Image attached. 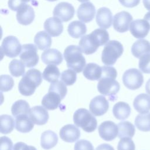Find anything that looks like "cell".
<instances>
[{
    "label": "cell",
    "mask_w": 150,
    "mask_h": 150,
    "mask_svg": "<svg viewBox=\"0 0 150 150\" xmlns=\"http://www.w3.org/2000/svg\"><path fill=\"white\" fill-rule=\"evenodd\" d=\"M138 66L142 72L150 73V53L145 54L139 58Z\"/></svg>",
    "instance_id": "obj_42"
},
{
    "label": "cell",
    "mask_w": 150,
    "mask_h": 150,
    "mask_svg": "<svg viewBox=\"0 0 150 150\" xmlns=\"http://www.w3.org/2000/svg\"><path fill=\"white\" fill-rule=\"evenodd\" d=\"M53 14L54 17L58 18L62 22H67L74 16V8L70 4L62 2L55 6Z\"/></svg>",
    "instance_id": "obj_11"
},
{
    "label": "cell",
    "mask_w": 150,
    "mask_h": 150,
    "mask_svg": "<svg viewBox=\"0 0 150 150\" xmlns=\"http://www.w3.org/2000/svg\"><path fill=\"white\" fill-rule=\"evenodd\" d=\"M42 62L46 64L59 65L63 61L60 52L55 49H49L45 50L41 56Z\"/></svg>",
    "instance_id": "obj_21"
},
{
    "label": "cell",
    "mask_w": 150,
    "mask_h": 150,
    "mask_svg": "<svg viewBox=\"0 0 150 150\" xmlns=\"http://www.w3.org/2000/svg\"><path fill=\"white\" fill-rule=\"evenodd\" d=\"M132 21L130 13L126 11H122L115 14L113 18V27L114 29L120 33L127 32Z\"/></svg>",
    "instance_id": "obj_9"
},
{
    "label": "cell",
    "mask_w": 150,
    "mask_h": 150,
    "mask_svg": "<svg viewBox=\"0 0 150 150\" xmlns=\"http://www.w3.org/2000/svg\"><path fill=\"white\" fill-rule=\"evenodd\" d=\"M24 2L26 3V2H30V1H33V0H22Z\"/></svg>",
    "instance_id": "obj_53"
},
{
    "label": "cell",
    "mask_w": 150,
    "mask_h": 150,
    "mask_svg": "<svg viewBox=\"0 0 150 150\" xmlns=\"http://www.w3.org/2000/svg\"><path fill=\"white\" fill-rule=\"evenodd\" d=\"M64 58L67 66L76 73H80L86 66V59L82 54V50L79 46L70 45L64 51Z\"/></svg>",
    "instance_id": "obj_3"
},
{
    "label": "cell",
    "mask_w": 150,
    "mask_h": 150,
    "mask_svg": "<svg viewBox=\"0 0 150 150\" xmlns=\"http://www.w3.org/2000/svg\"><path fill=\"white\" fill-rule=\"evenodd\" d=\"M121 5L127 8H133L137 6L140 0H118Z\"/></svg>",
    "instance_id": "obj_47"
},
{
    "label": "cell",
    "mask_w": 150,
    "mask_h": 150,
    "mask_svg": "<svg viewBox=\"0 0 150 150\" xmlns=\"http://www.w3.org/2000/svg\"><path fill=\"white\" fill-rule=\"evenodd\" d=\"M133 105L135 110L141 114H145L150 111V96L142 93L134 99Z\"/></svg>",
    "instance_id": "obj_23"
},
{
    "label": "cell",
    "mask_w": 150,
    "mask_h": 150,
    "mask_svg": "<svg viewBox=\"0 0 150 150\" xmlns=\"http://www.w3.org/2000/svg\"><path fill=\"white\" fill-rule=\"evenodd\" d=\"M88 36L91 43L97 49L99 46L106 44L109 40V34L103 28L95 29L88 35Z\"/></svg>",
    "instance_id": "obj_19"
},
{
    "label": "cell",
    "mask_w": 150,
    "mask_h": 150,
    "mask_svg": "<svg viewBox=\"0 0 150 150\" xmlns=\"http://www.w3.org/2000/svg\"><path fill=\"white\" fill-rule=\"evenodd\" d=\"M19 57L26 67L30 68L35 66L39 62L36 46L31 43L22 45Z\"/></svg>",
    "instance_id": "obj_7"
},
{
    "label": "cell",
    "mask_w": 150,
    "mask_h": 150,
    "mask_svg": "<svg viewBox=\"0 0 150 150\" xmlns=\"http://www.w3.org/2000/svg\"><path fill=\"white\" fill-rule=\"evenodd\" d=\"M9 70L12 76L18 77L25 74V64L17 59L12 60L9 65Z\"/></svg>",
    "instance_id": "obj_36"
},
{
    "label": "cell",
    "mask_w": 150,
    "mask_h": 150,
    "mask_svg": "<svg viewBox=\"0 0 150 150\" xmlns=\"http://www.w3.org/2000/svg\"><path fill=\"white\" fill-rule=\"evenodd\" d=\"M124 51L122 44L117 40L108 41L105 45L101 54L102 62L107 66L115 64Z\"/></svg>",
    "instance_id": "obj_5"
},
{
    "label": "cell",
    "mask_w": 150,
    "mask_h": 150,
    "mask_svg": "<svg viewBox=\"0 0 150 150\" xmlns=\"http://www.w3.org/2000/svg\"><path fill=\"white\" fill-rule=\"evenodd\" d=\"M60 75V73L59 69L54 64H49L45 69L42 73L43 79L51 83L57 81Z\"/></svg>",
    "instance_id": "obj_32"
},
{
    "label": "cell",
    "mask_w": 150,
    "mask_h": 150,
    "mask_svg": "<svg viewBox=\"0 0 150 150\" xmlns=\"http://www.w3.org/2000/svg\"><path fill=\"white\" fill-rule=\"evenodd\" d=\"M13 150H37L35 147L31 146V145H28L24 142H19L16 143L13 147Z\"/></svg>",
    "instance_id": "obj_46"
},
{
    "label": "cell",
    "mask_w": 150,
    "mask_h": 150,
    "mask_svg": "<svg viewBox=\"0 0 150 150\" xmlns=\"http://www.w3.org/2000/svg\"><path fill=\"white\" fill-rule=\"evenodd\" d=\"M13 85L14 81L11 76L6 74L0 76V90L1 91L6 92L11 90Z\"/></svg>",
    "instance_id": "obj_40"
},
{
    "label": "cell",
    "mask_w": 150,
    "mask_h": 150,
    "mask_svg": "<svg viewBox=\"0 0 150 150\" xmlns=\"http://www.w3.org/2000/svg\"><path fill=\"white\" fill-rule=\"evenodd\" d=\"M98 134L104 140L110 141L114 139L118 134V126L111 121H105L98 127Z\"/></svg>",
    "instance_id": "obj_10"
},
{
    "label": "cell",
    "mask_w": 150,
    "mask_h": 150,
    "mask_svg": "<svg viewBox=\"0 0 150 150\" xmlns=\"http://www.w3.org/2000/svg\"><path fill=\"white\" fill-rule=\"evenodd\" d=\"M73 121L75 125L81 128L87 132L94 131L97 126V121L94 115L83 108H79L74 112Z\"/></svg>",
    "instance_id": "obj_4"
},
{
    "label": "cell",
    "mask_w": 150,
    "mask_h": 150,
    "mask_svg": "<svg viewBox=\"0 0 150 150\" xmlns=\"http://www.w3.org/2000/svg\"><path fill=\"white\" fill-rule=\"evenodd\" d=\"M58 142L57 134L51 130L44 131L41 135L40 144L42 148L50 149L56 145Z\"/></svg>",
    "instance_id": "obj_26"
},
{
    "label": "cell",
    "mask_w": 150,
    "mask_h": 150,
    "mask_svg": "<svg viewBox=\"0 0 150 150\" xmlns=\"http://www.w3.org/2000/svg\"><path fill=\"white\" fill-rule=\"evenodd\" d=\"M74 150H94L92 144L86 139H80L74 145Z\"/></svg>",
    "instance_id": "obj_43"
},
{
    "label": "cell",
    "mask_w": 150,
    "mask_h": 150,
    "mask_svg": "<svg viewBox=\"0 0 150 150\" xmlns=\"http://www.w3.org/2000/svg\"><path fill=\"white\" fill-rule=\"evenodd\" d=\"M30 107L28 103L25 100H19L15 101L11 107V112L12 115L16 117L22 114H29Z\"/></svg>",
    "instance_id": "obj_33"
},
{
    "label": "cell",
    "mask_w": 150,
    "mask_h": 150,
    "mask_svg": "<svg viewBox=\"0 0 150 150\" xmlns=\"http://www.w3.org/2000/svg\"><path fill=\"white\" fill-rule=\"evenodd\" d=\"M48 91H54L58 93L63 99L67 94V89L66 87V85L62 81L57 80L55 82L51 83Z\"/></svg>",
    "instance_id": "obj_39"
},
{
    "label": "cell",
    "mask_w": 150,
    "mask_h": 150,
    "mask_svg": "<svg viewBox=\"0 0 150 150\" xmlns=\"http://www.w3.org/2000/svg\"><path fill=\"white\" fill-rule=\"evenodd\" d=\"M67 31L70 36L77 39L84 35L87 32V28L84 23L74 21L69 25Z\"/></svg>",
    "instance_id": "obj_29"
},
{
    "label": "cell",
    "mask_w": 150,
    "mask_h": 150,
    "mask_svg": "<svg viewBox=\"0 0 150 150\" xmlns=\"http://www.w3.org/2000/svg\"><path fill=\"white\" fill-rule=\"evenodd\" d=\"M59 135L61 139L66 142H74L79 139L80 131L76 125L67 124L60 130Z\"/></svg>",
    "instance_id": "obj_15"
},
{
    "label": "cell",
    "mask_w": 150,
    "mask_h": 150,
    "mask_svg": "<svg viewBox=\"0 0 150 150\" xmlns=\"http://www.w3.org/2000/svg\"><path fill=\"white\" fill-rule=\"evenodd\" d=\"M42 74L36 69L28 70L22 76L18 84L19 93L24 96L32 95L42 82Z\"/></svg>",
    "instance_id": "obj_2"
},
{
    "label": "cell",
    "mask_w": 150,
    "mask_h": 150,
    "mask_svg": "<svg viewBox=\"0 0 150 150\" xmlns=\"http://www.w3.org/2000/svg\"><path fill=\"white\" fill-rule=\"evenodd\" d=\"M112 112L117 120H124L129 116L131 114V107L128 103L119 101L114 105Z\"/></svg>",
    "instance_id": "obj_27"
},
{
    "label": "cell",
    "mask_w": 150,
    "mask_h": 150,
    "mask_svg": "<svg viewBox=\"0 0 150 150\" xmlns=\"http://www.w3.org/2000/svg\"><path fill=\"white\" fill-rule=\"evenodd\" d=\"M122 82L127 88L132 90H137L142 86L144 76L139 70L135 68L129 69L123 74Z\"/></svg>",
    "instance_id": "obj_6"
},
{
    "label": "cell",
    "mask_w": 150,
    "mask_h": 150,
    "mask_svg": "<svg viewBox=\"0 0 150 150\" xmlns=\"http://www.w3.org/2000/svg\"><path fill=\"white\" fill-rule=\"evenodd\" d=\"M96 150H114V148L108 144H102L98 145Z\"/></svg>",
    "instance_id": "obj_48"
},
{
    "label": "cell",
    "mask_w": 150,
    "mask_h": 150,
    "mask_svg": "<svg viewBox=\"0 0 150 150\" xmlns=\"http://www.w3.org/2000/svg\"><path fill=\"white\" fill-rule=\"evenodd\" d=\"M63 100L61 96L58 93L48 91V93L45 94L42 100V105L48 110H54L59 107L61 100Z\"/></svg>",
    "instance_id": "obj_22"
},
{
    "label": "cell",
    "mask_w": 150,
    "mask_h": 150,
    "mask_svg": "<svg viewBox=\"0 0 150 150\" xmlns=\"http://www.w3.org/2000/svg\"><path fill=\"white\" fill-rule=\"evenodd\" d=\"M118 136L120 138L124 137L132 138L135 134V127L131 122L129 121H124L120 122L118 124Z\"/></svg>",
    "instance_id": "obj_31"
},
{
    "label": "cell",
    "mask_w": 150,
    "mask_h": 150,
    "mask_svg": "<svg viewBox=\"0 0 150 150\" xmlns=\"http://www.w3.org/2000/svg\"><path fill=\"white\" fill-rule=\"evenodd\" d=\"M35 12L29 5L25 4L17 11L16 19L19 23L23 25L30 24L34 20Z\"/></svg>",
    "instance_id": "obj_17"
},
{
    "label": "cell",
    "mask_w": 150,
    "mask_h": 150,
    "mask_svg": "<svg viewBox=\"0 0 150 150\" xmlns=\"http://www.w3.org/2000/svg\"><path fill=\"white\" fill-rule=\"evenodd\" d=\"M44 29L46 32L53 37L59 36L63 30L62 21L56 17L49 18L44 23Z\"/></svg>",
    "instance_id": "obj_18"
},
{
    "label": "cell",
    "mask_w": 150,
    "mask_h": 150,
    "mask_svg": "<svg viewBox=\"0 0 150 150\" xmlns=\"http://www.w3.org/2000/svg\"><path fill=\"white\" fill-rule=\"evenodd\" d=\"M118 150H135V146L134 141L131 138H121L118 144Z\"/></svg>",
    "instance_id": "obj_41"
},
{
    "label": "cell",
    "mask_w": 150,
    "mask_h": 150,
    "mask_svg": "<svg viewBox=\"0 0 150 150\" xmlns=\"http://www.w3.org/2000/svg\"><path fill=\"white\" fill-rule=\"evenodd\" d=\"M144 19L148 22V23H149V26H150V12H149L145 14V15L144 16Z\"/></svg>",
    "instance_id": "obj_51"
},
{
    "label": "cell",
    "mask_w": 150,
    "mask_h": 150,
    "mask_svg": "<svg viewBox=\"0 0 150 150\" xmlns=\"http://www.w3.org/2000/svg\"><path fill=\"white\" fill-rule=\"evenodd\" d=\"M96 22L101 28H109L112 22V15L111 11L105 7H102L98 9L96 14Z\"/></svg>",
    "instance_id": "obj_20"
},
{
    "label": "cell",
    "mask_w": 150,
    "mask_h": 150,
    "mask_svg": "<svg viewBox=\"0 0 150 150\" xmlns=\"http://www.w3.org/2000/svg\"><path fill=\"white\" fill-rule=\"evenodd\" d=\"M109 108L108 101L103 96H97L93 98L89 104L90 112L94 116H101L105 114Z\"/></svg>",
    "instance_id": "obj_12"
},
{
    "label": "cell",
    "mask_w": 150,
    "mask_h": 150,
    "mask_svg": "<svg viewBox=\"0 0 150 150\" xmlns=\"http://www.w3.org/2000/svg\"><path fill=\"white\" fill-rule=\"evenodd\" d=\"M84 76L90 80H98L102 74V67L93 63H88L83 70Z\"/></svg>",
    "instance_id": "obj_28"
},
{
    "label": "cell",
    "mask_w": 150,
    "mask_h": 150,
    "mask_svg": "<svg viewBox=\"0 0 150 150\" xmlns=\"http://www.w3.org/2000/svg\"><path fill=\"white\" fill-rule=\"evenodd\" d=\"M95 14V6L90 2H84L81 4L77 12L78 18L85 23H88L94 19Z\"/></svg>",
    "instance_id": "obj_16"
},
{
    "label": "cell",
    "mask_w": 150,
    "mask_h": 150,
    "mask_svg": "<svg viewBox=\"0 0 150 150\" xmlns=\"http://www.w3.org/2000/svg\"><path fill=\"white\" fill-rule=\"evenodd\" d=\"M22 46L17 38L13 36H8L4 39L1 50L4 55L13 58L17 57L21 53Z\"/></svg>",
    "instance_id": "obj_8"
},
{
    "label": "cell",
    "mask_w": 150,
    "mask_h": 150,
    "mask_svg": "<svg viewBox=\"0 0 150 150\" xmlns=\"http://www.w3.org/2000/svg\"><path fill=\"white\" fill-rule=\"evenodd\" d=\"M149 29V25L145 19L135 20L131 23L129 26L131 33L137 39L145 38L148 35Z\"/></svg>",
    "instance_id": "obj_13"
},
{
    "label": "cell",
    "mask_w": 150,
    "mask_h": 150,
    "mask_svg": "<svg viewBox=\"0 0 150 150\" xmlns=\"http://www.w3.org/2000/svg\"><path fill=\"white\" fill-rule=\"evenodd\" d=\"M60 78L66 86L73 85L77 79L76 72L71 69H67L62 73Z\"/></svg>",
    "instance_id": "obj_38"
},
{
    "label": "cell",
    "mask_w": 150,
    "mask_h": 150,
    "mask_svg": "<svg viewBox=\"0 0 150 150\" xmlns=\"http://www.w3.org/2000/svg\"><path fill=\"white\" fill-rule=\"evenodd\" d=\"M13 148V143L10 138L7 137H1L0 150H12Z\"/></svg>",
    "instance_id": "obj_44"
},
{
    "label": "cell",
    "mask_w": 150,
    "mask_h": 150,
    "mask_svg": "<svg viewBox=\"0 0 150 150\" xmlns=\"http://www.w3.org/2000/svg\"><path fill=\"white\" fill-rule=\"evenodd\" d=\"M135 125L137 128L144 132L150 131V112L138 114L135 119Z\"/></svg>",
    "instance_id": "obj_34"
},
{
    "label": "cell",
    "mask_w": 150,
    "mask_h": 150,
    "mask_svg": "<svg viewBox=\"0 0 150 150\" xmlns=\"http://www.w3.org/2000/svg\"><path fill=\"white\" fill-rule=\"evenodd\" d=\"M28 115L33 122L38 125L45 124L49 117L47 111L40 105H36L31 108Z\"/></svg>",
    "instance_id": "obj_14"
},
{
    "label": "cell",
    "mask_w": 150,
    "mask_h": 150,
    "mask_svg": "<svg viewBox=\"0 0 150 150\" xmlns=\"http://www.w3.org/2000/svg\"><path fill=\"white\" fill-rule=\"evenodd\" d=\"M131 52L137 58H140L145 54L150 53V43L145 39L138 40L132 45Z\"/></svg>",
    "instance_id": "obj_25"
},
{
    "label": "cell",
    "mask_w": 150,
    "mask_h": 150,
    "mask_svg": "<svg viewBox=\"0 0 150 150\" xmlns=\"http://www.w3.org/2000/svg\"><path fill=\"white\" fill-rule=\"evenodd\" d=\"M34 42L39 49L46 50L49 49L52 45V39L49 33L46 32L40 31L35 35Z\"/></svg>",
    "instance_id": "obj_30"
},
{
    "label": "cell",
    "mask_w": 150,
    "mask_h": 150,
    "mask_svg": "<svg viewBox=\"0 0 150 150\" xmlns=\"http://www.w3.org/2000/svg\"><path fill=\"white\" fill-rule=\"evenodd\" d=\"M79 47L82 50V52L86 54H91L97 51L96 48L90 41L88 35L82 36L79 42Z\"/></svg>",
    "instance_id": "obj_37"
},
{
    "label": "cell",
    "mask_w": 150,
    "mask_h": 150,
    "mask_svg": "<svg viewBox=\"0 0 150 150\" xmlns=\"http://www.w3.org/2000/svg\"><path fill=\"white\" fill-rule=\"evenodd\" d=\"M102 74L98 80L97 90L104 96H114L120 90L119 83L115 80L117 76L116 69L111 66H102Z\"/></svg>",
    "instance_id": "obj_1"
},
{
    "label": "cell",
    "mask_w": 150,
    "mask_h": 150,
    "mask_svg": "<svg viewBox=\"0 0 150 150\" xmlns=\"http://www.w3.org/2000/svg\"><path fill=\"white\" fill-rule=\"evenodd\" d=\"M88 1H89V0H78V1H79L80 2H86Z\"/></svg>",
    "instance_id": "obj_52"
},
{
    "label": "cell",
    "mask_w": 150,
    "mask_h": 150,
    "mask_svg": "<svg viewBox=\"0 0 150 150\" xmlns=\"http://www.w3.org/2000/svg\"><path fill=\"white\" fill-rule=\"evenodd\" d=\"M15 118V128L18 131L27 133L33 128L34 123L30 118L29 115L22 114Z\"/></svg>",
    "instance_id": "obj_24"
},
{
    "label": "cell",
    "mask_w": 150,
    "mask_h": 150,
    "mask_svg": "<svg viewBox=\"0 0 150 150\" xmlns=\"http://www.w3.org/2000/svg\"><path fill=\"white\" fill-rule=\"evenodd\" d=\"M0 131L2 134H7L13 131L15 125V121L12 117L6 114L1 115L0 117Z\"/></svg>",
    "instance_id": "obj_35"
},
{
    "label": "cell",
    "mask_w": 150,
    "mask_h": 150,
    "mask_svg": "<svg viewBox=\"0 0 150 150\" xmlns=\"http://www.w3.org/2000/svg\"><path fill=\"white\" fill-rule=\"evenodd\" d=\"M145 90L146 92L150 95V79L147 81L146 85H145Z\"/></svg>",
    "instance_id": "obj_50"
},
{
    "label": "cell",
    "mask_w": 150,
    "mask_h": 150,
    "mask_svg": "<svg viewBox=\"0 0 150 150\" xmlns=\"http://www.w3.org/2000/svg\"><path fill=\"white\" fill-rule=\"evenodd\" d=\"M143 4L145 8L150 11V0H143Z\"/></svg>",
    "instance_id": "obj_49"
},
{
    "label": "cell",
    "mask_w": 150,
    "mask_h": 150,
    "mask_svg": "<svg viewBox=\"0 0 150 150\" xmlns=\"http://www.w3.org/2000/svg\"><path fill=\"white\" fill-rule=\"evenodd\" d=\"M25 4L22 0H9L8 2V7L13 11H18Z\"/></svg>",
    "instance_id": "obj_45"
},
{
    "label": "cell",
    "mask_w": 150,
    "mask_h": 150,
    "mask_svg": "<svg viewBox=\"0 0 150 150\" xmlns=\"http://www.w3.org/2000/svg\"><path fill=\"white\" fill-rule=\"evenodd\" d=\"M47 1H51V2H53V1H57V0H47Z\"/></svg>",
    "instance_id": "obj_54"
}]
</instances>
